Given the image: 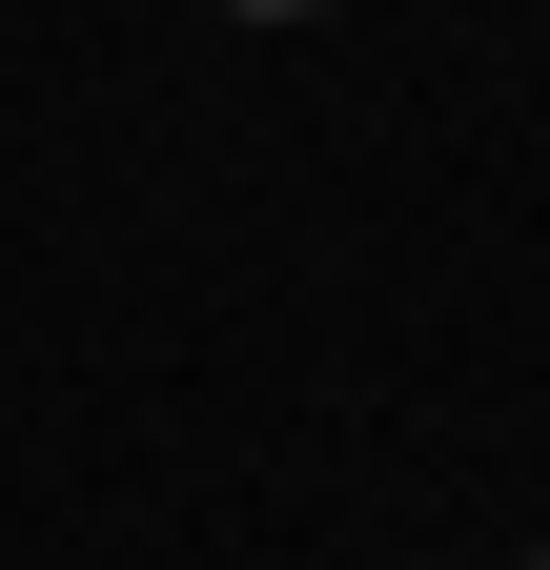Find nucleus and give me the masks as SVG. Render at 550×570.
<instances>
[{
    "label": "nucleus",
    "instance_id": "obj_1",
    "mask_svg": "<svg viewBox=\"0 0 550 570\" xmlns=\"http://www.w3.org/2000/svg\"><path fill=\"white\" fill-rule=\"evenodd\" d=\"M245 21H306V0H245Z\"/></svg>",
    "mask_w": 550,
    "mask_h": 570
}]
</instances>
